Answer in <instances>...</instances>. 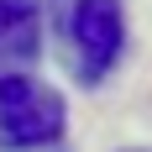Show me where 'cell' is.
<instances>
[{"label": "cell", "mask_w": 152, "mask_h": 152, "mask_svg": "<svg viewBox=\"0 0 152 152\" xmlns=\"http://www.w3.org/2000/svg\"><path fill=\"white\" fill-rule=\"evenodd\" d=\"M63 121H68V105L53 84L31 74L0 79V147L5 152H31V147L58 142Z\"/></svg>", "instance_id": "cell-1"}, {"label": "cell", "mask_w": 152, "mask_h": 152, "mask_svg": "<svg viewBox=\"0 0 152 152\" xmlns=\"http://www.w3.org/2000/svg\"><path fill=\"white\" fill-rule=\"evenodd\" d=\"M126 152H142V147H126Z\"/></svg>", "instance_id": "cell-4"}, {"label": "cell", "mask_w": 152, "mask_h": 152, "mask_svg": "<svg viewBox=\"0 0 152 152\" xmlns=\"http://www.w3.org/2000/svg\"><path fill=\"white\" fill-rule=\"evenodd\" d=\"M68 37H74V74L84 84H100L126 47V5L121 0H74Z\"/></svg>", "instance_id": "cell-2"}, {"label": "cell", "mask_w": 152, "mask_h": 152, "mask_svg": "<svg viewBox=\"0 0 152 152\" xmlns=\"http://www.w3.org/2000/svg\"><path fill=\"white\" fill-rule=\"evenodd\" d=\"M42 53V26L31 0H0V79L26 74Z\"/></svg>", "instance_id": "cell-3"}]
</instances>
